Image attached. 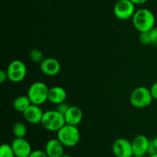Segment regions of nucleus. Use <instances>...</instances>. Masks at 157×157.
<instances>
[{
	"instance_id": "f257e3e1",
	"label": "nucleus",
	"mask_w": 157,
	"mask_h": 157,
	"mask_svg": "<svg viewBox=\"0 0 157 157\" xmlns=\"http://www.w3.org/2000/svg\"><path fill=\"white\" fill-rule=\"evenodd\" d=\"M132 20L135 29L140 32H150L154 28L156 22L154 14L147 9L136 10Z\"/></svg>"
},
{
	"instance_id": "f03ea898",
	"label": "nucleus",
	"mask_w": 157,
	"mask_h": 157,
	"mask_svg": "<svg viewBox=\"0 0 157 157\" xmlns=\"http://www.w3.org/2000/svg\"><path fill=\"white\" fill-rule=\"evenodd\" d=\"M41 124L46 130L50 132H58L66 124V122L64 115L55 109L44 112Z\"/></svg>"
},
{
	"instance_id": "7ed1b4c3",
	"label": "nucleus",
	"mask_w": 157,
	"mask_h": 157,
	"mask_svg": "<svg viewBox=\"0 0 157 157\" xmlns=\"http://www.w3.org/2000/svg\"><path fill=\"white\" fill-rule=\"evenodd\" d=\"M57 134V139L66 147H74L80 141V132L77 126L65 124Z\"/></svg>"
},
{
	"instance_id": "20e7f679",
	"label": "nucleus",
	"mask_w": 157,
	"mask_h": 157,
	"mask_svg": "<svg viewBox=\"0 0 157 157\" xmlns=\"http://www.w3.org/2000/svg\"><path fill=\"white\" fill-rule=\"evenodd\" d=\"M49 89L45 83L42 82H35L29 88L27 95L32 104L41 105L48 101Z\"/></svg>"
},
{
	"instance_id": "39448f33",
	"label": "nucleus",
	"mask_w": 157,
	"mask_h": 157,
	"mask_svg": "<svg viewBox=\"0 0 157 157\" xmlns=\"http://www.w3.org/2000/svg\"><path fill=\"white\" fill-rule=\"evenodd\" d=\"M153 99L150 89L144 86H140L133 89L130 96V101L132 106L139 109L150 106Z\"/></svg>"
},
{
	"instance_id": "423d86ee",
	"label": "nucleus",
	"mask_w": 157,
	"mask_h": 157,
	"mask_svg": "<svg viewBox=\"0 0 157 157\" xmlns=\"http://www.w3.org/2000/svg\"><path fill=\"white\" fill-rule=\"evenodd\" d=\"M8 79L12 83H20L25 79L27 74V67L21 60L15 59L11 62L6 69Z\"/></svg>"
},
{
	"instance_id": "0eeeda50",
	"label": "nucleus",
	"mask_w": 157,
	"mask_h": 157,
	"mask_svg": "<svg viewBox=\"0 0 157 157\" xmlns=\"http://www.w3.org/2000/svg\"><path fill=\"white\" fill-rule=\"evenodd\" d=\"M135 12V4L130 0L117 1L113 7V14L120 20H127L133 18Z\"/></svg>"
},
{
	"instance_id": "6e6552de",
	"label": "nucleus",
	"mask_w": 157,
	"mask_h": 157,
	"mask_svg": "<svg viewBox=\"0 0 157 157\" xmlns=\"http://www.w3.org/2000/svg\"><path fill=\"white\" fill-rule=\"evenodd\" d=\"M115 157H133V152L131 142L124 138L117 139L112 146Z\"/></svg>"
},
{
	"instance_id": "1a4fd4ad",
	"label": "nucleus",
	"mask_w": 157,
	"mask_h": 157,
	"mask_svg": "<svg viewBox=\"0 0 157 157\" xmlns=\"http://www.w3.org/2000/svg\"><path fill=\"white\" fill-rule=\"evenodd\" d=\"M11 146L15 157H29L32 152L31 144L25 138H15Z\"/></svg>"
},
{
	"instance_id": "9d476101",
	"label": "nucleus",
	"mask_w": 157,
	"mask_h": 157,
	"mask_svg": "<svg viewBox=\"0 0 157 157\" xmlns=\"http://www.w3.org/2000/svg\"><path fill=\"white\" fill-rule=\"evenodd\" d=\"M40 69L48 76H55L61 71V64L55 58H44L40 63Z\"/></svg>"
},
{
	"instance_id": "9b49d317",
	"label": "nucleus",
	"mask_w": 157,
	"mask_h": 157,
	"mask_svg": "<svg viewBox=\"0 0 157 157\" xmlns=\"http://www.w3.org/2000/svg\"><path fill=\"white\" fill-rule=\"evenodd\" d=\"M44 112L40 106L32 104L22 114L24 119L28 123L35 125L41 123Z\"/></svg>"
},
{
	"instance_id": "f8f14e48",
	"label": "nucleus",
	"mask_w": 157,
	"mask_h": 157,
	"mask_svg": "<svg viewBox=\"0 0 157 157\" xmlns=\"http://www.w3.org/2000/svg\"><path fill=\"white\" fill-rule=\"evenodd\" d=\"M150 140L144 135H138L134 137L132 143L133 155H145L148 151Z\"/></svg>"
},
{
	"instance_id": "ddd939ff",
	"label": "nucleus",
	"mask_w": 157,
	"mask_h": 157,
	"mask_svg": "<svg viewBox=\"0 0 157 157\" xmlns=\"http://www.w3.org/2000/svg\"><path fill=\"white\" fill-rule=\"evenodd\" d=\"M44 152L48 157H61L64 154V146L58 139H51L46 143Z\"/></svg>"
},
{
	"instance_id": "4468645a",
	"label": "nucleus",
	"mask_w": 157,
	"mask_h": 157,
	"mask_svg": "<svg viewBox=\"0 0 157 157\" xmlns=\"http://www.w3.org/2000/svg\"><path fill=\"white\" fill-rule=\"evenodd\" d=\"M64 115L66 124L77 126L82 121L83 112L78 106H71Z\"/></svg>"
},
{
	"instance_id": "2eb2a0df",
	"label": "nucleus",
	"mask_w": 157,
	"mask_h": 157,
	"mask_svg": "<svg viewBox=\"0 0 157 157\" xmlns=\"http://www.w3.org/2000/svg\"><path fill=\"white\" fill-rule=\"evenodd\" d=\"M67 98V92L64 88L61 86H53L49 89L48 96V101L51 103L58 105L60 103L65 102Z\"/></svg>"
},
{
	"instance_id": "dca6fc26",
	"label": "nucleus",
	"mask_w": 157,
	"mask_h": 157,
	"mask_svg": "<svg viewBox=\"0 0 157 157\" xmlns=\"http://www.w3.org/2000/svg\"><path fill=\"white\" fill-rule=\"evenodd\" d=\"M13 107L17 112H24L32 105L28 95H19L16 97L13 101Z\"/></svg>"
},
{
	"instance_id": "f3484780",
	"label": "nucleus",
	"mask_w": 157,
	"mask_h": 157,
	"mask_svg": "<svg viewBox=\"0 0 157 157\" xmlns=\"http://www.w3.org/2000/svg\"><path fill=\"white\" fill-rule=\"evenodd\" d=\"M12 131L15 138H25L27 134V127L22 122H16L14 124Z\"/></svg>"
},
{
	"instance_id": "a211bd4d",
	"label": "nucleus",
	"mask_w": 157,
	"mask_h": 157,
	"mask_svg": "<svg viewBox=\"0 0 157 157\" xmlns=\"http://www.w3.org/2000/svg\"><path fill=\"white\" fill-rule=\"evenodd\" d=\"M29 58H31L33 62L35 63H41L44 60V55L41 51L39 49H33L29 52Z\"/></svg>"
},
{
	"instance_id": "6ab92c4d",
	"label": "nucleus",
	"mask_w": 157,
	"mask_h": 157,
	"mask_svg": "<svg viewBox=\"0 0 157 157\" xmlns=\"http://www.w3.org/2000/svg\"><path fill=\"white\" fill-rule=\"evenodd\" d=\"M0 157H15L12 146L9 144L1 145L0 146Z\"/></svg>"
},
{
	"instance_id": "aec40b11",
	"label": "nucleus",
	"mask_w": 157,
	"mask_h": 157,
	"mask_svg": "<svg viewBox=\"0 0 157 157\" xmlns=\"http://www.w3.org/2000/svg\"><path fill=\"white\" fill-rule=\"evenodd\" d=\"M139 39L140 42L144 45L151 44V38H150V32H140L139 36Z\"/></svg>"
},
{
	"instance_id": "412c9836",
	"label": "nucleus",
	"mask_w": 157,
	"mask_h": 157,
	"mask_svg": "<svg viewBox=\"0 0 157 157\" xmlns=\"http://www.w3.org/2000/svg\"><path fill=\"white\" fill-rule=\"evenodd\" d=\"M70 106H69V105L67 104L66 102H63V103H60V104L57 105V109H56V110H58V112H61V114L64 115V114H65V112L67 111V109L70 108Z\"/></svg>"
},
{
	"instance_id": "4be33fe9",
	"label": "nucleus",
	"mask_w": 157,
	"mask_h": 157,
	"mask_svg": "<svg viewBox=\"0 0 157 157\" xmlns=\"http://www.w3.org/2000/svg\"><path fill=\"white\" fill-rule=\"evenodd\" d=\"M29 157H48L44 152V150H41V149H36V150H32Z\"/></svg>"
},
{
	"instance_id": "5701e85b",
	"label": "nucleus",
	"mask_w": 157,
	"mask_h": 157,
	"mask_svg": "<svg viewBox=\"0 0 157 157\" xmlns=\"http://www.w3.org/2000/svg\"><path fill=\"white\" fill-rule=\"evenodd\" d=\"M151 44L157 46V27H154L150 31Z\"/></svg>"
},
{
	"instance_id": "b1692460",
	"label": "nucleus",
	"mask_w": 157,
	"mask_h": 157,
	"mask_svg": "<svg viewBox=\"0 0 157 157\" xmlns=\"http://www.w3.org/2000/svg\"><path fill=\"white\" fill-rule=\"evenodd\" d=\"M153 99H157V82L153 83L150 89Z\"/></svg>"
},
{
	"instance_id": "393cba45",
	"label": "nucleus",
	"mask_w": 157,
	"mask_h": 157,
	"mask_svg": "<svg viewBox=\"0 0 157 157\" xmlns=\"http://www.w3.org/2000/svg\"><path fill=\"white\" fill-rule=\"evenodd\" d=\"M147 153H148L150 155L157 153V149H156V147H155V146H153V143H152L151 140H150V145H149L148 151H147Z\"/></svg>"
},
{
	"instance_id": "a878e982",
	"label": "nucleus",
	"mask_w": 157,
	"mask_h": 157,
	"mask_svg": "<svg viewBox=\"0 0 157 157\" xmlns=\"http://www.w3.org/2000/svg\"><path fill=\"white\" fill-rule=\"evenodd\" d=\"M8 79V75L7 72L5 70H0V83H3Z\"/></svg>"
},
{
	"instance_id": "bb28decb",
	"label": "nucleus",
	"mask_w": 157,
	"mask_h": 157,
	"mask_svg": "<svg viewBox=\"0 0 157 157\" xmlns=\"http://www.w3.org/2000/svg\"><path fill=\"white\" fill-rule=\"evenodd\" d=\"M133 4L135 5H141V4H144V3L147 2L148 0H130Z\"/></svg>"
},
{
	"instance_id": "cd10ccee",
	"label": "nucleus",
	"mask_w": 157,
	"mask_h": 157,
	"mask_svg": "<svg viewBox=\"0 0 157 157\" xmlns=\"http://www.w3.org/2000/svg\"><path fill=\"white\" fill-rule=\"evenodd\" d=\"M151 142L153 144V146H154L155 147H156V149H157V136L155 137V138L153 139H151Z\"/></svg>"
},
{
	"instance_id": "c85d7f7f",
	"label": "nucleus",
	"mask_w": 157,
	"mask_h": 157,
	"mask_svg": "<svg viewBox=\"0 0 157 157\" xmlns=\"http://www.w3.org/2000/svg\"><path fill=\"white\" fill-rule=\"evenodd\" d=\"M61 157H73V156H72V155H69V154H65V153H64V155H63Z\"/></svg>"
},
{
	"instance_id": "c756f323",
	"label": "nucleus",
	"mask_w": 157,
	"mask_h": 157,
	"mask_svg": "<svg viewBox=\"0 0 157 157\" xmlns=\"http://www.w3.org/2000/svg\"><path fill=\"white\" fill-rule=\"evenodd\" d=\"M149 157H157V153L153 154V155H150Z\"/></svg>"
},
{
	"instance_id": "7c9ffc66",
	"label": "nucleus",
	"mask_w": 157,
	"mask_h": 157,
	"mask_svg": "<svg viewBox=\"0 0 157 157\" xmlns=\"http://www.w3.org/2000/svg\"><path fill=\"white\" fill-rule=\"evenodd\" d=\"M133 157H144V155H133Z\"/></svg>"
},
{
	"instance_id": "2f4dec72",
	"label": "nucleus",
	"mask_w": 157,
	"mask_h": 157,
	"mask_svg": "<svg viewBox=\"0 0 157 157\" xmlns=\"http://www.w3.org/2000/svg\"><path fill=\"white\" fill-rule=\"evenodd\" d=\"M117 1H122V0H117Z\"/></svg>"
}]
</instances>
